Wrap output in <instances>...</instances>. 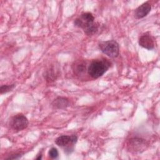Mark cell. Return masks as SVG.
<instances>
[{
  "mask_svg": "<svg viewBox=\"0 0 160 160\" xmlns=\"http://www.w3.org/2000/svg\"><path fill=\"white\" fill-rule=\"evenodd\" d=\"M75 26L82 29L88 36L94 35L98 31V24L94 22V17L91 12L82 13L74 21Z\"/></svg>",
  "mask_w": 160,
  "mask_h": 160,
  "instance_id": "1",
  "label": "cell"
},
{
  "mask_svg": "<svg viewBox=\"0 0 160 160\" xmlns=\"http://www.w3.org/2000/svg\"><path fill=\"white\" fill-rule=\"evenodd\" d=\"M111 66V62L105 58L94 59L91 62L88 68V74L93 79L102 76Z\"/></svg>",
  "mask_w": 160,
  "mask_h": 160,
  "instance_id": "2",
  "label": "cell"
},
{
  "mask_svg": "<svg viewBox=\"0 0 160 160\" xmlns=\"http://www.w3.org/2000/svg\"><path fill=\"white\" fill-rule=\"evenodd\" d=\"M98 46L102 53L110 58H116L119 54V45L115 40L101 41Z\"/></svg>",
  "mask_w": 160,
  "mask_h": 160,
  "instance_id": "3",
  "label": "cell"
},
{
  "mask_svg": "<svg viewBox=\"0 0 160 160\" xmlns=\"http://www.w3.org/2000/svg\"><path fill=\"white\" fill-rule=\"evenodd\" d=\"M78 141V137L76 135H62L58 137L55 140V143L60 147H66L64 152L66 154H70L73 151L74 145Z\"/></svg>",
  "mask_w": 160,
  "mask_h": 160,
  "instance_id": "4",
  "label": "cell"
},
{
  "mask_svg": "<svg viewBox=\"0 0 160 160\" xmlns=\"http://www.w3.org/2000/svg\"><path fill=\"white\" fill-rule=\"evenodd\" d=\"M149 145L148 141L141 138H131L127 142V149L129 152L136 153L142 152L146 149Z\"/></svg>",
  "mask_w": 160,
  "mask_h": 160,
  "instance_id": "5",
  "label": "cell"
},
{
  "mask_svg": "<svg viewBox=\"0 0 160 160\" xmlns=\"http://www.w3.org/2000/svg\"><path fill=\"white\" fill-rule=\"evenodd\" d=\"M29 124L28 118L22 114H18L13 116L9 122L11 128L15 132H19L26 129Z\"/></svg>",
  "mask_w": 160,
  "mask_h": 160,
  "instance_id": "6",
  "label": "cell"
},
{
  "mask_svg": "<svg viewBox=\"0 0 160 160\" xmlns=\"http://www.w3.org/2000/svg\"><path fill=\"white\" fill-rule=\"evenodd\" d=\"M138 42L139 46L148 50H151L154 48V39L149 32L142 34L139 37Z\"/></svg>",
  "mask_w": 160,
  "mask_h": 160,
  "instance_id": "7",
  "label": "cell"
},
{
  "mask_svg": "<svg viewBox=\"0 0 160 160\" xmlns=\"http://www.w3.org/2000/svg\"><path fill=\"white\" fill-rule=\"evenodd\" d=\"M151 10V5L148 1L142 3L134 11V17L136 19H141L146 16Z\"/></svg>",
  "mask_w": 160,
  "mask_h": 160,
  "instance_id": "8",
  "label": "cell"
},
{
  "mask_svg": "<svg viewBox=\"0 0 160 160\" xmlns=\"http://www.w3.org/2000/svg\"><path fill=\"white\" fill-rule=\"evenodd\" d=\"M72 69L74 74L77 76H81L86 72V62L82 60H78L74 61L72 65Z\"/></svg>",
  "mask_w": 160,
  "mask_h": 160,
  "instance_id": "9",
  "label": "cell"
},
{
  "mask_svg": "<svg viewBox=\"0 0 160 160\" xmlns=\"http://www.w3.org/2000/svg\"><path fill=\"white\" fill-rule=\"evenodd\" d=\"M51 104L55 109H65L69 106V101L67 98L59 96L54 99Z\"/></svg>",
  "mask_w": 160,
  "mask_h": 160,
  "instance_id": "10",
  "label": "cell"
},
{
  "mask_svg": "<svg viewBox=\"0 0 160 160\" xmlns=\"http://www.w3.org/2000/svg\"><path fill=\"white\" fill-rule=\"evenodd\" d=\"M57 72H54V69H50L46 71L45 75H44V78L48 81H54L57 77Z\"/></svg>",
  "mask_w": 160,
  "mask_h": 160,
  "instance_id": "11",
  "label": "cell"
},
{
  "mask_svg": "<svg viewBox=\"0 0 160 160\" xmlns=\"http://www.w3.org/2000/svg\"><path fill=\"white\" fill-rule=\"evenodd\" d=\"M16 85L15 84H4V85H2L0 88V92L1 94H4L8 92H9L11 91H12L14 88H15Z\"/></svg>",
  "mask_w": 160,
  "mask_h": 160,
  "instance_id": "12",
  "label": "cell"
},
{
  "mask_svg": "<svg viewBox=\"0 0 160 160\" xmlns=\"http://www.w3.org/2000/svg\"><path fill=\"white\" fill-rule=\"evenodd\" d=\"M48 154L51 159H57L59 155V152L56 148H51L49 150Z\"/></svg>",
  "mask_w": 160,
  "mask_h": 160,
  "instance_id": "13",
  "label": "cell"
},
{
  "mask_svg": "<svg viewBox=\"0 0 160 160\" xmlns=\"http://www.w3.org/2000/svg\"><path fill=\"white\" fill-rule=\"evenodd\" d=\"M23 153H18V154H12L11 156H9L8 158H7V159H19L22 156Z\"/></svg>",
  "mask_w": 160,
  "mask_h": 160,
  "instance_id": "14",
  "label": "cell"
},
{
  "mask_svg": "<svg viewBox=\"0 0 160 160\" xmlns=\"http://www.w3.org/2000/svg\"><path fill=\"white\" fill-rule=\"evenodd\" d=\"M41 158H42V154H40V155L39 154V156L36 158V159H38V160L41 159Z\"/></svg>",
  "mask_w": 160,
  "mask_h": 160,
  "instance_id": "15",
  "label": "cell"
}]
</instances>
